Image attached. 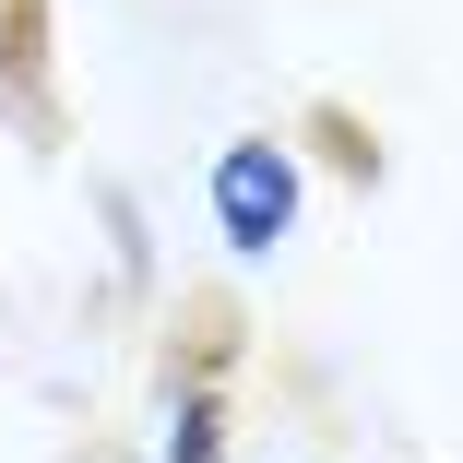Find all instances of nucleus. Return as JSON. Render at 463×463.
Segmentation results:
<instances>
[{
    "label": "nucleus",
    "mask_w": 463,
    "mask_h": 463,
    "mask_svg": "<svg viewBox=\"0 0 463 463\" xmlns=\"http://www.w3.org/2000/svg\"><path fill=\"white\" fill-rule=\"evenodd\" d=\"M96 226H108V250H119L131 286H155V238H143V203L119 191V178H96Z\"/></svg>",
    "instance_id": "20e7f679"
},
{
    "label": "nucleus",
    "mask_w": 463,
    "mask_h": 463,
    "mask_svg": "<svg viewBox=\"0 0 463 463\" xmlns=\"http://www.w3.org/2000/svg\"><path fill=\"white\" fill-rule=\"evenodd\" d=\"M203 203H214L226 261H238V273H261L273 250L298 238V214H309V155H298L286 131H238V143L214 155V178H203Z\"/></svg>",
    "instance_id": "f257e3e1"
},
{
    "label": "nucleus",
    "mask_w": 463,
    "mask_h": 463,
    "mask_svg": "<svg viewBox=\"0 0 463 463\" xmlns=\"http://www.w3.org/2000/svg\"><path fill=\"white\" fill-rule=\"evenodd\" d=\"M298 155H333V166H345V178H381V143H368V131H356V119H333V108H321V119H309V143H298Z\"/></svg>",
    "instance_id": "39448f33"
},
{
    "label": "nucleus",
    "mask_w": 463,
    "mask_h": 463,
    "mask_svg": "<svg viewBox=\"0 0 463 463\" xmlns=\"http://www.w3.org/2000/svg\"><path fill=\"white\" fill-rule=\"evenodd\" d=\"M226 463H238V451H226Z\"/></svg>",
    "instance_id": "423d86ee"
},
{
    "label": "nucleus",
    "mask_w": 463,
    "mask_h": 463,
    "mask_svg": "<svg viewBox=\"0 0 463 463\" xmlns=\"http://www.w3.org/2000/svg\"><path fill=\"white\" fill-rule=\"evenodd\" d=\"M0 131L24 155H60V36H48V0H0Z\"/></svg>",
    "instance_id": "f03ea898"
},
{
    "label": "nucleus",
    "mask_w": 463,
    "mask_h": 463,
    "mask_svg": "<svg viewBox=\"0 0 463 463\" xmlns=\"http://www.w3.org/2000/svg\"><path fill=\"white\" fill-rule=\"evenodd\" d=\"M155 463H226V381L166 392V451H155Z\"/></svg>",
    "instance_id": "7ed1b4c3"
}]
</instances>
